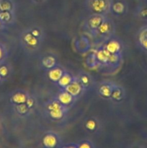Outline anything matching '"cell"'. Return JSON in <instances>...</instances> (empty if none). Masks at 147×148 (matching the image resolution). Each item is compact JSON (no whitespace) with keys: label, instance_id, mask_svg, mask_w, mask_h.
Here are the masks:
<instances>
[{"label":"cell","instance_id":"obj_1","mask_svg":"<svg viewBox=\"0 0 147 148\" xmlns=\"http://www.w3.org/2000/svg\"><path fill=\"white\" fill-rule=\"evenodd\" d=\"M115 31H116V27L115 23L108 16L101 25L98 27L93 36L91 38L92 39V46H95V48L101 46L108 39L115 36Z\"/></svg>","mask_w":147,"mask_h":148},{"label":"cell","instance_id":"obj_2","mask_svg":"<svg viewBox=\"0 0 147 148\" xmlns=\"http://www.w3.org/2000/svg\"><path fill=\"white\" fill-rule=\"evenodd\" d=\"M44 40L32 34L29 29L25 27L19 34V43L24 52L28 54L35 53L40 50Z\"/></svg>","mask_w":147,"mask_h":148},{"label":"cell","instance_id":"obj_3","mask_svg":"<svg viewBox=\"0 0 147 148\" xmlns=\"http://www.w3.org/2000/svg\"><path fill=\"white\" fill-rule=\"evenodd\" d=\"M69 109L62 105L56 98L49 99L44 104V111L50 119L55 121H62L67 116Z\"/></svg>","mask_w":147,"mask_h":148},{"label":"cell","instance_id":"obj_4","mask_svg":"<svg viewBox=\"0 0 147 148\" xmlns=\"http://www.w3.org/2000/svg\"><path fill=\"white\" fill-rule=\"evenodd\" d=\"M112 0H86L85 7L90 14L107 16L110 13Z\"/></svg>","mask_w":147,"mask_h":148},{"label":"cell","instance_id":"obj_5","mask_svg":"<svg viewBox=\"0 0 147 148\" xmlns=\"http://www.w3.org/2000/svg\"><path fill=\"white\" fill-rule=\"evenodd\" d=\"M106 17L107 16L101 14H90L84 21V30L89 35V37L92 38Z\"/></svg>","mask_w":147,"mask_h":148},{"label":"cell","instance_id":"obj_6","mask_svg":"<svg viewBox=\"0 0 147 148\" xmlns=\"http://www.w3.org/2000/svg\"><path fill=\"white\" fill-rule=\"evenodd\" d=\"M116 85L117 83L112 80L105 79L100 81L96 85L97 94L102 99L110 100L111 94Z\"/></svg>","mask_w":147,"mask_h":148},{"label":"cell","instance_id":"obj_7","mask_svg":"<svg viewBox=\"0 0 147 148\" xmlns=\"http://www.w3.org/2000/svg\"><path fill=\"white\" fill-rule=\"evenodd\" d=\"M101 46H103L111 54L121 55L122 56L123 53L124 46L122 40L117 36H114L107 41L102 43Z\"/></svg>","mask_w":147,"mask_h":148},{"label":"cell","instance_id":"obj_8","mask_svg":"<svg viewBox=\"0 0 147 148\" xmlns=\"http://www.w3.org/2000/svg\"><path fill=\"white\" fill-rule=\"evenodd\" d=\"M92 46L90 37L86 35H81L75 38L74 41V48L75 51L81 54H84L91 50Z\"/></svg>","mask_w":147,"mask_h":148},{"label":"cell","instance_id":"obj_9","mask_svg":"<svg viewBox=\"0 0 147 148\" xmlns=\"http://www.w3.org/2000/svg\"><path fill=\"white\" fill-rule=\"evenodd\" d=\"M58 64H59V59L57 56L51 52H46L43 53L40 59V67L46 72Z\"/></svg>","mask_w":147,"mask_h":148},{"label":"cell","instance_id":"obj_10","mask_svg":"<svg viewBox=\"0 0 147 148\" xmlns=\"http://www.w3.org/2000/svg\"><path fill=\"white\" fill-rule=\"evenodd\" d=\"M31 94L24 89H17L13 91L10 96V101L13 106L25 103Z\"/></svg>","mask_w":147,"mask_h":148},{"label":"cell","instance_id":"obj_11","mask_svg":"<svg viewBox=\"0 0 147 148\" xmlns=\"http://www.w3.org/2000/svg\"><path fill=\"white\" fill-rule=\"evenodd\" d=\"M76 76L82 85L85 91H88L95 86V79L89 72L84 70H81L78 72Z\"/></svg>","mask_w":147,"mask_h":148},{"label":"cell","instance_id":"obj_12","mask_svg":"<svg viewBox=\"0 0 147 148\" xmlns=\"http://www.w3.org/2000/svg\"><path fill=\"white\" fill-rule=\"evenodd\" d=\"M95 53L97 59L99 62V67H107L109 64L111 53H110L102 46H99L95 48Z\"/></svg>","mask_w":147,"mask_h":148},{"label":"cell","instance_id":"obj_13","mask_svg":"<svg viewBox=\"0 0 147 148\" xmlns=\"http://www.w3.org/2000/svg\"><path fill=\"white\" fill-rule=\"evenodd\" d=\"M64 90H66L67 92H69L71 95H73L76 99L80 98L83 95L84 92H85L83 86L81 84V82H79L78 78L76 77V75L74 76V78L72 80V82Z\"/></svg>","mask_w":147,"mask_h":148},{"label":"cell","instance_id":"obj_14","mask_svg":"<svg viewBox=\"0 0 147 148\" xmlns=\"http://www.w3.org/2000/svg\"><path fill=\"white\" fill-rule=\"evenodd\" d=\"M55 98L64 106L70 108L75 102L76 101V98H75L73 95H71L69 92L64 89H60L57 94L56 95Z\"/></svg>","mask_w":147,"mask_h":148},{"label":"cell","instance_id":"obj_15","mask_svg":"<svg viewBox=\"0 0 147 148\" xmlns=\"http://www.w3.org/2000/svg\"><path fill=\"white\" fill-rule=\"evenodd\" d=\"M66 71V70L65 69V68L59 64L52 69L46 71V72L47 77L48 78L49 80L53 82V83L56 84L59 82V79H61V77L63 76V75L65 73Z\"/></svg>","mask_w":147,"mask_h":148},{"label":"cell","instance_id":"obj_16","mask_svg":"<svg viewBox=\"0 0 147 148\" xmlns=\"http://www.w3.org/2000/svg\"><path fill=\"white\" fill-rule=\"evenodd\" d=\"M127 11H128V6H127V4L125 1H112L110 12H112L114 15L122 16L126 14Z\"/></svg>","mask_w":147,"mask_h":148},{"label":"cell","instance_id":"obj_17","mask_svg":"<svg viewBox=\"0 0 147 148\" xmlns=\"http://www.w3.org/2000/svg\"><path fill=\"white\" fill-rule=\"evenodd\" d=\"M125 95L126 93L123 87L117 84L111 94L110 100L114 103H120L125 99Z\"/></svg>","mask_w":147,"mask_h":148},{"label":"cell","instance_id":"obj_18","mask_svg":"<svg viewBox=\"0 0 147 148\" xmlns=\"http://www.w3.org/2000/svg\"><path fill=\"white\" fill-rule=\"evenodd\" d=\"M137 43L144 51H147V25L144 26L137 33Z\"/></svg>","mask_w":147,"mask_h":148},{"label":"cell","instance_id":"obj_19","mask_svg":"<svg viewBox=\"0 0 147 148\" xmlns=\"http://www.w3.org/2000/svg\"><path fill=\"white\" fill-rule=\"evenodd\" d=\"M58 142H59V138L57 134L51 132L46 133L43 138V145L47 148L55 147L58 144Z\"/></svg>","mask_w":147,"mask_h":148},{"label":"cell","instance_id":"obj_20","mask_svg":"<svg viewBox=\"0 0 147 148\" xmlns=\"http://www.w3.org/2000/svg\"><path fill=\"white\" fill-rule=\"evenodd\" d=\"M99 125L100 124H99V120L95 118V116H89L84 121V127L85 130L90 132L97 131L99 129Z\"/></svg>","mask_w":147,"mask_h":148},{"label":"cell","instance_id":"obj_21","mask_svg":"<svg viewBox=\"0 0 147 148\" xmlns=\"http://www.w3.org/2000/svg\"><path fill=\"white\" fill-rule=\"evenodd\" d=\"M0 20L4 25L14 24L16 21L14 11L0 12Z\"/></svg>","mask_w":147,"mask_h":148},{"label":"cell","instance_id":"obj_22","mask_svg":"<svg viewBox=\"0 0 147 148\" xmlns=\"http://www.w3.org/2000/svg\"><path fill=\"white\" fill-rule=\"evenodd\" d=\"M75 75H72L71 72H68L67 70L65 72V73L63 74V76L61 77V79H59V82L56 84L58 87H59L60 89H65L71 82H72V80L74 78Z\"/></svg>","mask_w":147,"mask_h":148},{"label":"cell","instance_id":"obj_23","mask_svg":"<svg viewBox=\"0 0 147 148\" xmlns=\"http://www.w3.org/2000/svg\"><path fill=\"white\" fill-rule=\"evenodd\" d=\"M14 109L16 114L20 117H27L33 113V110L27 106V104L22 103L14 106Z\"/></svg>","mask_w":147,"mask_h":148},{"label":"cell","instance_id":"obj_24","mask_svg":"<svg viewBox=\"0 0 147 148\" xmlns=\"http://www.w3.org/2000/svg\"><path fill=\"white\" fill-rule=\"evenodd\" d=\"M85 65L90 69H94L97 67H99V62L97 59L95 51H92L87 55L85 59Z\"/></svg>","mask_w":147,"mask_h":148},{"label":"cell","instance_id":"obj_25","mask_svg":"<svg viewBox=\"0 0 147 148\" xmlns=\"http://www.w3.org/2000/svg\"><path fill=\"white\" fill-rule=\"evenodd\" d=\"M30 33L37 38H39L40 39L45 40V37H46V33L45 30L41 26L36 25H30L27 27Z\"/></svg>","mask_w":147,"mask_h":148},{"label":"cell","instance_id":"obj_26","mask_svg":"<svg viewBox=\"0 0 147 148\" xmlns=\"http://www.w3.org/2000/svg\"><path fill=\"white\" fill-rule=\"evenodd\" d=\"M14 11V4L11 0L0 1V12Z\"/></svg>","mask_w":147,"mask_h":148},{"label":"cell","instance_id":"obj_27","mask_svg":"<svg viewBox=\"0 0 147 148\" xmlns=\"http://www.w3.org/2000/svg\"><path fill=\"white\" fill-rule=\"evenodd\" d=\"M10 73H11V69L8 64H4V62L0 64V76L1 77L2 79L8 77L10 75Z\"/></svg>","mask_w":147,"mask_h":148},{"label":"cell","instance_id":"obj_28","mask_svg":"<svg viewBox=\"0 0 147 148\" xmlns=\"http://www.w3.org/2000/svg\"><path fill=\"white\" fill-rule=\"evenodd\" d=\"M8 56V51L3 43H0V64L3 63Z\"/></svg>","mask_w":147,"mask_h":148},{"label":"cell","instance_id":"obj_29","mask_svg":"<svg viewBox=\"0 0 147 148\" xmlns=\"http://www.w3.org/2000/svg\"><path fill=\"white\" fill-rule=\"evenodd\" d=\"M136 15L143 20L147 19V7H141L138 8L136 10Z\"/></svg>","mask_w":147,"mask_h":148},{"label":"cell","instance_id":"obj_30","mask_svg":"<svg viewBox=\"0 0 147 148\" xmlns=\"http://www.w3.org/2000/svg\"><path fill=\"white\" fill-rule=\"evenodd\" d=\"M77 148H92V146H91L90 143L86 141H84L83 143H80Z\"/></svg>","mask_w":147,"mask_h":148},{"label":"cell","instance_id":"obj_31","mask_svg":"<svg viewBox=\"0 0 147 148\" xmlns=\"http://www.w3.org/2000/svg\"><path fill=\"white\" fill-rule=\"evenodd\" d=\"M32 1V3L35 4H43V3L46 2L47 0H30Z\"/></svg>","mask_w":147,"mask_h":148},{"label":"cell","instance_id":"obj_32","mask_svg":"<svg viewBox=\"0 0 147 148\" xmlns=\"http://www.w3.org/2000/svg\"><path fill=\"white\" fill-rule=\"evenodd\" d=\"M63 148H77L76 145H68L64 147Z\"/></svg>","mask_w":147,"mask_h":148},{"label":"cell","instance_id":"obj_33","mask_svg":"<svg viewBox=\"0 0 147 148\" xmlns=\"http://www.w3.org/2000/svg\"><path fill=\"white\" fill-rule=\"evenodd\" d=\"M4 25L3 24L2 22H1V20H0V29H1V27H4Z\"/></svg>","mask_w":147,"mask_h":148},{"label":"cell","instance_id":"obj_34","mask_svg":"<svg viewBox=\"0 0 147 148\" xmlns=\"http://www.w3.org/2000/svg\"><path fill=\"white\" fill-rule=\"evenodd\" d=\"M1 80H2V78H1V76H0V82H1Z\"/></svg>","mask_w":147,"mask_h":148}]
</instances>
